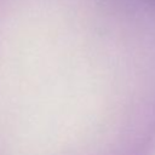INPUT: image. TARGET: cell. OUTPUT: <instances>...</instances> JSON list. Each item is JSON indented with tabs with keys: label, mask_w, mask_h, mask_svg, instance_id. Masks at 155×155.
Returning <instances> with one entry per match:
<instances>
[]
</instances>
